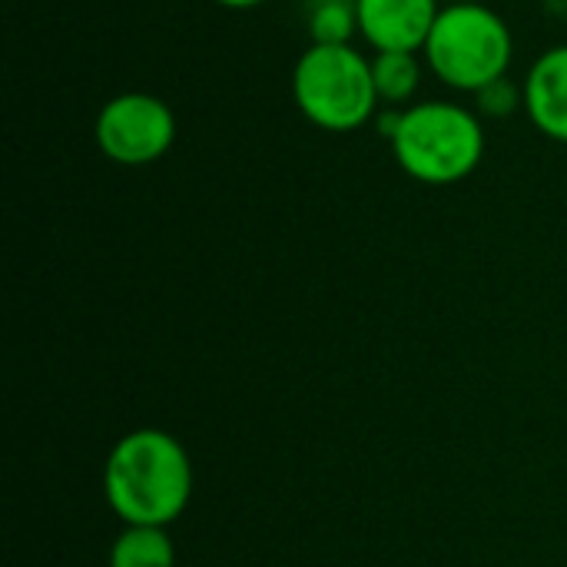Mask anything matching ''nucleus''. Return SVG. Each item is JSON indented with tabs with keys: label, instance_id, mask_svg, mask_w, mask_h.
<instances>
[{
	"label": "nucleus",
	"instance_id": "nucleus-1",
	"mask_svg": "<svg viewBox=\"0 0 567 567\" xmlns=\"http://www.w3.org/2000/svg\"><path fill=\"white\" fill-rule=\"evenodd\" d=\"M103 488L110 508L126 525L166 528L189 505L193 465L173 435L159 429H140L123 435L110 452Z\"/></svg>",
	"mask_w": 567,
	"mask_h": 567
},
{
	"label": "nucleus",
	"instance_id": "nucleus-2",
	"mask_svg": "<svg viewBox=\"0 0 567 567\" xmlns=\"http://www.w3.org/2000/svg\"><path fill=\"white\" fill-rule=\"evenodd\" d=\"M389 143L395 163L425 186L462 183L485 156L478 113L452 100H422L405 106Z\"/></svg>",
	"mask_w": 567,
	"mask_h": 567
},
{
	"label": "nucleus",
	"instance_id": "nucleus-3",
	"mask_svg": "<svg viewBox=\"0 0 567 567\" xmlns=\"http://www.w3.org/2000/svg\"><path fill=\"white\" fill-rule=\"evenodd\" d=\"M299 113L326 133H352L379 116L372 56L352 43H309L292 66Z\"/></svg>",
	"mask_w": 567,
	"mask_h": 567
},
{
	"label": "nucleus",
	"instance_id": "nucleus-4",
	"mask_svg": "<svg viewBox=\"0 0 567 567\" xmlns=\"http://www.w3.org/2000/svg\"><path fill=\"white\" fill-rule=\"evenodd\" d=\"M422 53L439 83L475 96L482 86L508 76L515 60V37L505 17L485 0L445 3Z\"/></svg>",
	"mask_w": 567,
	"mask_h": 567
},
{
	"label": "nucleus",
	"instance_id": "nucleus-5",
	"mask_svg": "<svg viewBox=\"0 0 567 567\" xmlns=\"http://www.w3.org/2000/svg\"><path fill=\"white\" fill-rule=\"evenodd\" d=\"M93 140L110 163L150 166L176 143V113L156 93L126 90L100 106Z\"/></svg>",
	"mask_w": 567,
	"mask_h": 567
},
{
	"label": "nucleus",
	"instance_id": "nucleus-6",
	"mask_svg": "<svg viewBox=\"0 0 567 567\" xmlns=\"http://www.w3.org/2000/svg\"><path fill=\"white\" fill-rule=\"evenodd\" d=\"M442 0H355L359 37L375 50L419 53L435 27Z\"/></svg>",
	"mask_w": 567,
	"mask_h": 567
},
{
	"label": "nucleus",
	"instance_id": "nucleus-7",
	"mask_svg": "<svg viewBox=\"0 0 567 567\" xmlns=\"http://www.w3.org/2000/svg\"><path fill=\"white\" fill-rule=\"evenodd\" d=\"M525 113L548 140L567 143V43L545 50L525 76Z\"/></svg>",
	"mask_w": 567,
	"mask_h": 567
},
{
	"label": "nucleus",
	"instance_id": "nucleus-8",
	"mask_svg": "<svg viewBox=\"0 0 567 567\" xmlns=\"http://www.w3.org/2000/svg\"><path fill=\"white\" fill-rule=\"evenodd\" d=\"M372 80L382 106L405 110L422 86V56L409 50H385L372 56Z\"/></svg>",
	"mask_w": 567,
	"mask_h": 567
},
{
	"label": "nucleus",
	"instance_id": "nucleus-9",
	"mask_svg": "<svg viewBox=\"0 0 567 567\" xmlns=\"http://www.w3.org/2000/svg\"><path fill=\"white\" fill-rule=\"evenodd\" d=\"M110 567H176V551L166 528L126 525L110 548Z\"/></svg>",
	"mask_w": 567,
	"mask_h": 567
},
{
	"label": "nucleus",
	"instance_id": "nucleus-10",
	"mask_svg": "<svg viewBox=\"0 0 567 567\" xmlns=\"http://www.w3.org/2000/svg\"><path fill=\"white\" fill-rule=\"evenodd\" d=\"M309 43H352L359 33L355 0H306Z\"/></svg>",
	"mask_w": 567,
	"mask_h": 567
},
{
	"label": "nucleus",
	"instance_id": "nucleus-11",
	"mask_svg": "<svg viewBox=\"0 0 567 567\" xmlns=\"http://www.w3.org/2000/svg\"><path fill=\"white\" fill-rule=\"evenodd\" d=\"M475 106L485 116H512L518 106H525V86L502 76V80H495V83H488V86H482L475 93Z\"/></svg>",
	"mask_w": 567,
	"mask_h": 567
},
{
	"label": "nucleus",
	"instance_id": "nucleus-12",
	"mask_svg": "<svg viewBox=\"0 0 567 567\" xmlns=\"http://www.w3.org/2000/svg\"><path fill=\"white\" fill-rule=\"evenodd\" d=\"M213 3H219L226 10H252V7H262L266 0H213Z\"/></svg>",
	"mask_w": 567,
	"mask_h": 567
},
{
	"label": "nucleus",
	"instance_id": "nucleus-13",
	"mask_svg": "<svg viewBox=\"0 0 567 567\" xmlns=\"http://www.w3.org/2000/svg\"><path fill=\"white\" fill-rule=\"evenodd\" d=\"M445 3H482V0H445Z\"/></svg>",
	"mask_w": 567,
	"mask_h": 567
}]
</instances>
